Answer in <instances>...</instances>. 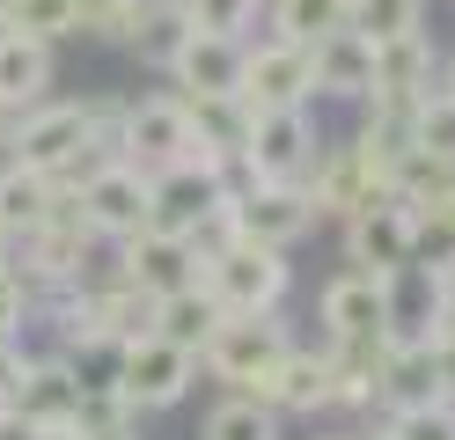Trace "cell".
Returning <instances> with one entry per match:
<instances>
[{
  "label": "cell",
  "instance_id": "5bb4252c",
  "mask_svg": "<svg viewBox=\"0 0 455 440\" xmlns=\"http://www.w3.org/2000/svg\"><path fill=\"white\" fill-rule=\"evenodd\" d=\"M323 331H331V345H382L389 338V279L338 272L323 286Z\"/></svg>",
  "mask_w": 455,
  "mask_h": 440
},
{
  "label": "cell",
  "instance_id": "603a6c76",
  "mask_svg": "<svg viewBox=\"0 0 455 440\" xmlns=\"http://www.w3.org/2000/svg\"><path fill=\"white\" fill-rule=\"evenodd\" d=\"M213 331H220V301H213L206 286H184V293H169V301L155 308V338L184 345V352H206Z\"/></svg>",
  "mask_w": 455,
  "mask_h": 440
},
{
  "label": "cell",
  "instance_id": "4dcf8cb0",
  "mask_svg": "<svg viewBox=\"0 0 455 440\" xmlns=\"http://www.w3.org/2000/svg\"><path fill=\"white\" fill-rule=\"evenodd\" d=\"M140 22H148V0H81V29L110 44H132Z\"/></svg>",
  "mask_w": 455,
  "mask_h": 440
},
{
  "label": "cell",
  "instance_id": "1f68e13d",
  "mask_svg": "<svg viewBox=\"0 0 455 440\" xmlns=\"http://www.w3.org/2000/svg\"><path fill=\"white\" fill-rule=\"evenodd\" d=\"M389 440H455V404H419V411H389Z\"/></svg>",
  "mask_w": 455,
  "mask_h": 440
},
{
  "label": "cell",
  "instance_id": "f546056e",
  "mask_svg": "<svg viewBox=\"0 0 455 440\" xmlns=\"http://www.w3.org/2000/svg\"><path fill=\"white\" fill-rule=\"evenodd\" d=\"M258 8H265V0H184L191 29H206V37H235V44H250L243 29H258Z\"/></svg>",
  "mask_w": 455,
  "mask_h": 440
},
{
  "label": "cell",
  "instance_id": "7a4b0ae2",
  "mask_svg": "<svg viewBox=\"0 0 455 440\" xmlns=\"http://www.w3.org/2000/svg\"><path fill=\"white\" fill-rule=\"evenodd\" d=\"M198 286L220 301V316H279V301L294 286V264H287V250L228 235V243L198 250Z\"/></svg>",
  "mask_w": 455,
  "mask_h": 440
},
{
  "label": "cell",
  "instance_id": "83f0119b",
  "mask_svg": "<svg viewBox=\"0 0 455 440\" xmlns=\"http://www.w3.org/2000/svg\"><path fill=\"white\" fill-rule=\"evenodd\" d=\"M411 147H426V155H448V162H455V96H448L441 81L411 103Z\"/></svg>",
  "mask_w": 455,
  "mask_h": 440
},
{
  "label": "cell",
  "instance_id": "cb8c5ba5",
  "mask_svg": "<svg viewBox=\"0 0 455 440\" xmlns=\"http://www.w3.org/2000/svg\"><path fill=\"white\" fill-rule=\"evenodd\" d=\"M265 22L279 44H323L331 29H346V0H265Z\"/></svg>",
  "mask_w": 455,
  "mask_h": 440
},
{
  "label": "cell",
  "instance_id": "277c9868",
  "mask_svg": "<svg viewBox=\"0 0 455 440\" xmlns=\"http://www.w3.org/2000/svg\"><path fill=\"white\" fill-rule=\"evenodd\" d=\"M287 352H294V338L279 316H220V331L206 338L198 367L213 381H228V396H265V381Z\"/></svg>",
  "mask_w": 455,
  "mask_h": 440
},
{
  "label": "cell",
  "instance_id": "60d3db41",
  "mask_svg": "<svg viewBox=\"0 0 455 440\" xmlns=\"http://www.w3.org/2000/svg\"><path fill=\"white\" fill-rule=\"evenodd\" d=\"M0 140H8V117H0Z\"/></svg>",
  "mask_w": 455,
  "mask_h": 440
},
{
  "label": "cell",
  "instance_id": "ffe728a7",
  "mask_svg": "<svg viewBox=\"0 0 455 440\" xmlns=\"http://www.w3.org/2000/svg\"><path fill=\"white\" fill-rule=\"evenodd\" d=\"M60 205H67V191L52 184V176L22 169V162H0V228H8V243L30 235V228H44Z\"/></svg>",
  "mask_w": 455,
  "mask_h": 440
},
{
  "label": "cell",
  "instance_id": "9c48e42d",
  "mask_svg": "<svg viewBox=\"0 0 455 440\" xmlns=\"http://www.w3.org/2000/svg\"><path fill=\"white\" fill-rule=\"evenodd\" d=\"M316 125L308 110H258L250 117V147H243V176L250 184H301L316 162Z\"/></svg>",
  "mask_w": 455,
  "mask_h": 440
},
{
  "label": "cell",
  "instance_id": "f35d334b",
  "mask_svg": "<svg viewBox=\"0 0 455 440\" xmlns=\"http://www.w3.org/2000/svg\"><path fill=\"white\" fill-rule=\"evenodd\" d=\"M316 440H360V433H316Z\"/></svg>",
  "mask_w": 455,
  "mask_h": 440
},
{
  "label": "cell",
  "instance_id": "44dd1931",
  "mask_svg": "<svg viewBox=\"0 0 455 440\" xmlns=\"http://www.w3.org/2000/svg\"><path fill=\"white\" fill-rule=\"evenodd\" d=\"M265 404L287 419V411H323L331 404V345L323 352H287V360L272 367V381H265Z\"/></svg>",
  "mask_w": 455,
  "mask_h": 440
},
{
  "label": "cell",
  "instance_id": "5b68a950",
  "mask_svg": "<svg viewBox=\"0 0 455 440\" xmlns=\"http://www.w3.org/2000/svg\"><path fill=\"white\" fill-rule=\"evenodd\" d=\"M118 155L148 176L169 169H198V140H191V110L184 96H140L118 110Z\"/></svg>",
  "mask_w": 455,
  "mask_h": 440
},
{
  "label": "cell",
  "instance_id": "8992f818",
  "mask_svg": "<svg viewBox=\"0 0 455 440\" xmlns=\"http://www.w3.org/2000/svg\"><path fill=\"white\" fill-rule=\"evenodd\" d=\"M110 389H118V404L132 411H169V404H184V389L198 381V352H184V345H169V338H132V345H118L110 352Z\"/></svg>",
  "mask_w": 455,
  "mask_h": 440
},
{
  "label": "cell",
  "instance_id": "d4e9b609",
  "mask_svg": "<svg viewBox=\"0 0 455 440\" xmlns=\"http://www.w3.org/2000/svg\"><path fill=\"white\" fill-rule=\"evenodd\" d=\"M346 29H360L367 44H396L426 29V0H346Z\"/></svg>",
  "mask_w": 455,
  "mask_h": 440
},
{
  "label": "cell",
  "instance_id": "30bf717a",
  "mask_svg": "<svg viewBox=\"0 0 455 440\" xmlns=\"http://www.w3.org/2000/svg\"><path fill=\"white\" fill-rule=\"evenodd\" d=\"M308 96H316V59H308V44H243V103L250 110H308Z\"/></svg>",
  "mask_w": 455,
  "mask_h": 440
},
{
  "label": "cell",
  "instance_id": "ab89813d",
  "mask_svg": "<svg viewBox=\"0 0 455 440\" xmlns=\"http://www.w3.org/2000/svg\"><path fill=\"white\" fill-rule=\"evenodd\" d=\"M0 264H8V228H0Z\"/></svg>",
  "mask_w": 455,
  "mask_h": 440
},
{
  "label": "cell",
  "instance_id": "6da1fadb",
  "mask_svg": "<svg viewBox=\"0 0 455 440\" xmlns=\"http://www.w3.org/2000/svg\"><path fill=\"white\" fill-rule=\"evenodd\" d=\"M118 110L125 103H52L44 96L37 110L8 117V162H22V169L52 176L60 191H74L81 169L118 162Z\"/></svg>",
  "mask_w": 455,
  "mask_h": 440
},
{
  "label": "cell",
  "instance_id": "e575fe53",
  "mask_svg": "<svg viewBox=\"0 0 455 440\" xmlns=\"http://www.w3.org/2000/svg\"><path fill=\"white\" fill-rule=\"evenodd\" d=\"M434 360H441V396L455 404V323H448V331L434 338Z\"/></svg>",
  "mask_w": 455,
  "mask_h": 440
},
{
  "label": "cell",
  "instance_id": "b9f144b4",
  "mask_svg": "<svg viewBox=\"0 0 455 440\" xmlns=\"http://www.w3.org/2000/svg\"><path fill=\"white\" fill-rule=\"evenodd\" d=\"M375 440H389V433H375Z\"/></svg>",
  "mask_w": 455,
  "mask_h": 440
},
{
  "label": "cell",
  "instance_id": "8fae6325",
  "mask_svg": "<svg viewBox=\"0 0 455 440\" xmlns=\"http://www.w3.org/2000/svg\"><path fill=\"white\" fill-rule=\"evenodd\" d=\"M8 250H22V264H15V272L30 279V293H37V286H60V293H67V286H81V264H89L96 235L81 228V213H74V205H60V213H52L44 228L15 235Z\"/></svg>",
  "mask_w": 455,
  "mask_h": 440
},
{
  "label": "cell",
  "instance_id": "d590c367",
  "mask_svg": "<svg viewBox=\"0 0 455 440\" xmlns=\"http://www.w3.org/2000/svg\"><path fill=\"white\" fill-rule=\"evenodd\" d=\"M37 440H89V433H81V426H44Z\"/></svg>",
  "mask_w": 455,
  "mask_h": 440
},
{
  "label": "cell",
  "instance_id": "9a60e30c",
  "mask_svg": "<svg viewBox=\"0 0 455 440\" xmlns=\"http://www.w3.org/2000/svg\"><path fill=\"white\" fill-rule=\"evenodd\" d=\"M81 396H89V381L74 374L67 352H44V360H22V381H15V419H30L37 433L44 426H74L81 419Z\"/></svg>",
  "mask_w": 455,
  "mask_h": 440
},
{
  "label": "cell",
  "instance_id": "3957f363",
  "mask_svg": "<svg viewBox=\"0 0 455 440\" xmlns=\"http://www.w3.org/2000/svg\"><path fill=\"white\" fill-rule=\"evenodd\" d=\"M67 205L81 213V228L96 235V243H132L140 228H155V176L148 169H132L125 155L118 162H96V169H81L74 176V191H67Z\"/></svg>",
  "mask_w": 455,
  "mask_h": 440
},
{
  "label": "cell",
  "instance_id": "4fadbf2b",
  "mask_svg": "<svg viewBox=\"0 0 455 440\" xmlns=\"http://www.w3.org/2000/svg\"><path fill=\"white\" fill-rule=\"evenodd\" d=\"M308 228H316V205H308L301 184H243L235 191V235H243V243L294 250Z\"/></svg>",
  "mask_w": 455,
  "mask_h": 440
},
{
  "label": "cell",
  "instance_id": "f1b7e54d",
  "mask_svg": "<svg viewBox=\"0 0 455 440\" xmlns=\"http://www.w3.org/2000/svg\"><path fill=\"white\" fill-rule=\"evenodd\" d=\"M22 37L37 44H60V37H81V0H15V22Z\"/></svg>",
  "mask_w": 455,
  "mask_h": 440
},
{
  "label": "cell",
  "instance_id": "7402d4cb",
  "mask_svg": "<svg viewBox=\"0 0 455 440\" xmlns=\"http://www.w3.org/2000/svg\"><path fill=\"white\" fill-rule=\"evenodd\" d=\"M382 404L389 411L441 404V360H434V345H389V360H382Z\"/></svg>",
  "mask_w": 455,
  "mask_h": 440
},
{
  "label": "cell",
  "instance_id": "e0dca14e",
  "mask_svg": "<svg viewBox=\"0 0 455 440\" xmlns=\"http://www.w3.org/2000/svg\"><path fill=\"white\" fill-rule=\"evenodd\" d=\"M169 81L184 88V96H243V44L235 37H206V29H191Z\"/></svg>",
  "mask_w": 455,
  "mask_h": 440
},
{
  "label": "cell",
  "instance_id": "d6a6232c",
  "mask_svg": "<svg viewBox=\"0 0 455 440\" xmlns=\"http://www.w3.org/2000/svg\"><path fill=\"white\" fill-rule=\"evenodd\" d=\"M22 323H30V279L0 264V338H22Z\"/></svg>",
  "mask_w": 455,
  "mask_h": 440
},
{
  "label": "cell",
  "instance_id": "7c38bea8",
  "mask_svg": "<svg viewBox=\"0 0 455 440\" xmlns=\"http://www.w3.org/2000/svg\"><path fill=\"white\" fill-rule=\"evenodd\" d=\"M118 279L140 286L148 301H169V293L198 286V243H184V235H162V228H140L132 243H118Z\"/></svg>",
  "mask_w": 455,
  "mask_h": 440
},
{
  "label": "cell",
  "instance_id": "ba28073f",
  "mask_svg": "<svg viewBox=\"0 0 455 440\" xmlns=\"http://www.w3.org/2000/svg\"><path fill=\"white\" fill-rule=\"evenodd\" d=\"M346 257H353V272H404V264H419V220H411V205L382 191L375 205H360V213L346 220Z\"/></svg>",
  "mask_w": 455,
  "mask_h": 440
},
{
  "label": "cell",
  "instance_id": "ac0fdd59",
  "mask_svg": "<svg viewBox=\"0 0 455 440\" xmlns=\"http://www.w3.org/2000/svg\"><path fill=\"white\" fill-rule=\"evenodd\" d=\"M52 88V44L22 37V29H0V117L37 110Z\"/></svg>",
  "mask_w": 455,
  "mask_h": 440
},
{
  "label": "cell",
  "instance_id": "2e32d148",
  "mask_svg": "<svg viewBox=\"0 0 455 440\" xmlns=\"http://www.w3.org/2000/svg\"><path fill=\"white\" fill-rule=\"evenodd\" d=\"M308 59H316V96H338V103L375 96V44L360 29H331L323 44H308Z\"/></svg>",
  "mask_w": 455,
  "mask_h": 440
},
{
  "label": "cell",
  "instance_id": "d6986e66",
  "mask_svg": "<svg viewBox=\"0 0 455 440\" xmlns=\"http://www.w3.org/2000/svg\"><path fill=\"white\" fill-rule=\"evenodd\" d=\"M434 81H441V59H434V44H426V29H419V37L375 44V96L367 103H419Z\"/></svg>",
  "mask_w": 455,
  "mask_h": 440
},
{
  "label": "cell",
  "instance_id": "4316f807",
  "mask_svg": "<svg viewBox=\"0 0 455 440\" xmlns=\"http://www.w3.org/2000/svg\"><path fill=\"white\" fill-rule=\"evenodd\" d=\"M184 37H191V15H184V0H148V22H140V37H132V52L148 59V67H177V52H184Z\"/></svg>",
  "mask_w": 455,
  "mask_h": 440
},
{
  "label": "cell",
  "instance_id": "8d00e7d4",
  "mask_svg": "<svg viewBox=\"0 0 455 440\" xmlns=\"http://www.w3.org/2000/svg\"><path fill=\"white\" fill-rule=\"evenodd\" d=\"M441 88H448V96H455V59H441Z\"/></svg>",
  "mask_w": 455,
  "mask_h": 440
},
{
  "label": "cell",
  "instance_id": "836d02e7",
  "mask_svg": "<svg viewBox=\"0 0 455 440\" xmlns=\"http://www.w3.org/2000/svg\"><path fill=\"white\" fill-rule=\"evenodd\" d=\"M22 360H30V352H22L15 338H0V411L15 404V381H22Z\"/></svg>",
  "mask_w": 455,
  "mask_h": 440
},
{
  "label": "cell",
  "instance_id": "484cf974",
  "mask_svg": "<svg viewBox=\"0 0 455 440\" xmlns=\"http://www.w3.org/2000/svg\"><path fill=\"white\" fill-rule=\"evenodd\" d=\"M198 440H279V411L265 396H220L198 426Z\"/></svg>",
  "mask_w": 455,
  "mask_h": 440
},
{
  "label": "cell",
  "instance_id": "74e56055",
  "mask_svg": "<svg viewBox=\"0 0 455 440\" xmlns=\"http://www.w3.org/2000/svg\"><path fill=\"white\" fill-rule=\"evenodd\" d=\"M8 22H15V0H0V29H8Z\"/></svg>",
  "mask_w": 455,
  "mask_h": 440
},
{
  "label": "cell",
  "instance_id": "52a82bcc",
  "mask_svg": "<svg viewBox=\"0 0 455 440\" xmlns=\"http://www.w3.org/2000/svg\"><path fill=\"white\" fill-rule=\"evenodd\" d=\"M301 191L316 213H338V220H353L360 205H375L389 191V162L375 155L367 140H338V147H316V162H308L301 176Z\"/></svg>",
  "mask_w": 455,
  "mask_h": 440
}]
</instances>
